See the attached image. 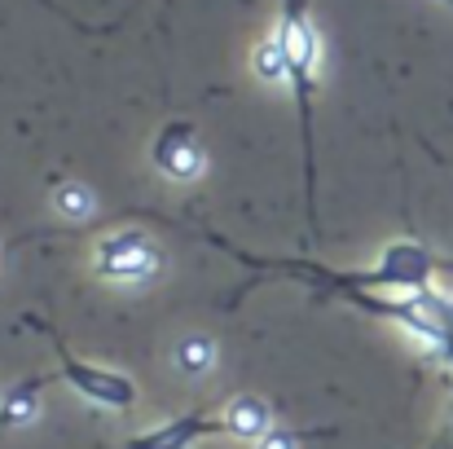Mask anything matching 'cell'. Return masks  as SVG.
<instances>
[{"instance_id":"cell-5","label":"cell","mask_w":453,"mask_h":449,"mask_svg":"<svg viewBox=\"0 0 453 449\" xmlns=\"http://www.w3.org/2000/svg\"><path fill=\"white\" fill-rule=\"evenodd\" d=\"M150 163L167 181L185 185V181H194L203 172L207 154H203V142H198V133L189 124H163L158 137L150 142Z\"/></svg>"},{"instance_id":"cell-7","label":"cell","mask_w":453,"mask_h":449,"mask_svg":"<svg viewBox=\"0 0 453 449\" xmlns=\"http://www.w3.org/2000/svg\"><path fill=\"white\" fill-rule=\"evenodd\" d=\"M40 388H44V379H27V383H18V388L4 392V401H0V432L4 428L35 423V414H40Z\"/></svg>"},{"instance_id":"cell-8","label":"cell","mask_w":453,"mask_h":449,"mask_svg":"<svg viewBox=\"0 0 453 449\" xmlns=\"http://www.w3.org/2000/svg\"><path fill=\"white\" fill-rule=\"evenodd\" d=\"M172 361H176V370H180V375L203 379V375L216 366V339H211V335H203V330H189V335L172 348Z\"/></svg>"},{"instance_id":"cell-13","label":"cell","mask_w":453,"mask_h":449,"mask_svg":"<svg viewBox=\"0 0 453 449\" xmlns=\"http://www.w3.org/2000/svg\"><path fill=\"white\" fill-rule=\"evenodd\" d=\"M449 432H453V428H449Z\"/></svg>"},{"instance_id":"cell-3","label":"cell","mask_w":453,"mask_h":449,"mask_svg":"<svg viewBox=\"0 0 453 449\" xmlns=\"http://www.w3.org/2000/svg\"><path fill=\"white\" fill-rule=\"evenodd\" d=\"M88 265L111 287H146L163 274L167 256H163L158 238L146 234V229H111L93 243Z\"/></svg>"},{"instance_id":"cell-1","label":"cell","mask_w":453,"mask_h":449,"mask_svg":"<svg viewBox=\"0 0 453 449\" xmlns=\"http://www.w3.org/2000/svg\"><path fill=\"white\" fill-rule=\"evenodd\" d=\"M203 238L216 243L220 252H229L234 260L251 265L256 278H296L303 287H312L317 296L343 299V304H352V299L365 296V291H396V296L423 291V287H432L436 269H445V260L432 247H423L418 238L388 243L383 256L370 269H330L321 260H273V256H251V252H242V247H234V243L216 238V234H203Z\"/></svg>"},{"instance_id":"cell-2","label":"cell","mask_w":453,"mask_h":449,"mask_svg":"<svg viewBox=\"0 0 453 449\" xmlns=\"http://www.w3.org/2000/svg\"><path fill=\"white\" fill-rule=\"evenodd\" d=\"M31 330H40V335H49V344H53V352H58V379L62 383H71L84 401H93L97 410H133L137 406V383L124 375V370H111V366H97V361H84V357H75L71 348H66V339L44 321V317H35V313H27L22 317Z\"/></svg>"},{"instance_id":"cell-12","label":"cell","mask_w":453,"mask_h":449,"mask_svg":"<svg viewBox=\"0 0 453 449\" xmlns=\"http://www.w3.org/2000/svg\"><path fill=\"white\" fill-rule=\"evenodd\" d=\"M432 352H436V361H441V366H449L453 370V321H449V330L432 344Z\"/></svg>"},{"instance_id":"cell-6","label":"cell","mask_w":453,"mask_h":449,"mask_svg":"<svg viewBox=\"0 0 453 449\" xmlns=\"http://www.w3.org/2000/svg\"><path fill=\"white\" fill-rule=\"evenodd\" d=\"M225 419H229V428H234V441H247V445H260L278 423H273V406L265 401V397H251V392H242V397H229L225 401Z\"/></svg>"},{"instance_id":"cell-4","label":"cell","mask_w":453,"mask_h":449,"mask_svg":"<svg viewBox=\"0 0 453 449\" xmlns=\"http://www.w3.org/2000/svg\"><path fill=\"white\" fill-rule=\"evenodd\" d=\"M207 437H229V441H234V428H229V419H225V406L211 410V414H207V410L176 414V419L158 423L150 432L128 437L124 449H194L198 441H207Z\"/></svg>"},{"instance_id":"cell-11","label":"cell","mask_w":453,"mask_h":449,"mask_svg":"<svg viewBox=\"0 0 453 449\" xmlns=\"http://www.w3.org/2000/svg\"><path fill=\"white\" fill-rule=\"evenodd\" d=\"M303 437H308V432H291V428H273V432H269V437H265V441H260L256 449H300Z\"/></svg>"},{"instance_id":"cell-10","label":"cell","mask_w":453,"mask_h":449,"mask_svg":"<svg viewBox=\"0 0 453 449\" xmlns=\"http://www.w3.org/2000/svg\"><path fill=\"white\" fill-rule=\"evenodd\" d=\"M256 75L260 80H269V84H278V80H287L291 71H287V49H282V35L273 31V35H265L260 40V49H256Z\"/></svg>"},{"instance_id":"cell-9","label":"cell","mask_w":453,"mask_h":449,"mask_svg":"<svg viewBox=\"0 0 453 449\" xmlns=\"http://www.w3.org/2000/svg\"><path fill=\"white\" fill-rule=\"evenodd\" d=\"M93 207H97V198H93V190L80 185V181H62V185L53 190V212H58L66 225H84V221L93 216Z\"/></svg>"}]
</instances>
